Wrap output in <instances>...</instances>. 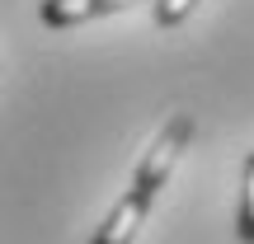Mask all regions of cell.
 Returning <instances> with one entry per match:
<instances>
[{
  "mask_svg": "<svg viewBox=\"0 0 254 244\" xmlns=\"http://www.w3.org/2000/svg\"><path fill=\"white\" fill-rule=\"evenodd\" d=\"M146 211H151V202L146 197H136L132 188L118 197V207L104 216V226L94 230V240L90 244H132L136 240V230H141V221H146Z\"/></svg>",
  "mask_w": 254,
  "mask_h": 244,
  "instance_id": "2",
  "label": "cell"
},
{
  "mask_svg": "<svg viewBox=\"0 0 254 244\" xmlns=\"http://www.w3.org/2000/svg\"><path fill=\"white\" fill-rule=\"evenodd\" d=\"M236 235L254 244V155H245V174H240V211H236Z\"/></svg>",
  "mask_w": 254,
  "mask_h": 244,
  "instance_id": "4",
  "label": "cell"
},
{
  "mask_svg": "<svg viewBox=\"0 0 254 244\" xmlns=\"http://www.w3.org/2000/svg\"><path fill=\"white\" fill-rule=\"evenodd\" d=\"M189 136H193V118H189V113H179V118L165 122V132L151 141L146 160L136 164V179H132V193H136V197L155 202V193L165 188V179H170V169H174V160H179V150L189 146Z\"/></svg>",
  "mask_w": 254,
  "mask_h": 244,
  "instance_id": "1",
  "label": "cell"
},
{
  "mask_svg": "<svg viewBox=\"0 0 254 244\" xmlns=\"http://www.w3.org/2000/svg\"><path fill=\"white\" fill-rule=\"evenodd\" d=\"M127 5H132V0H43V5H38V19H43L47 28H71V24L113 14V9H127Z\"/></svg>",
  "mask_w": 254,
  "mask_h": 244,
  "instance_id": "3",
  "label": "cell"
},
{
  "mask_svg": "<svg viewBox=\"0 0 254 244\" xmlns=\"http://www.w3.org/2000/svg\"><path fill=\"white\" fill-rule=\"evenodd\" d=\"M193 5H198V0H155V24H160V28L184 24V19L193 14Z\"/></svg>",
  "mask_w": 254,
  "mask_h": 244,
  "instance_id": "5",
  "label": "cell"
}]
</instances>
